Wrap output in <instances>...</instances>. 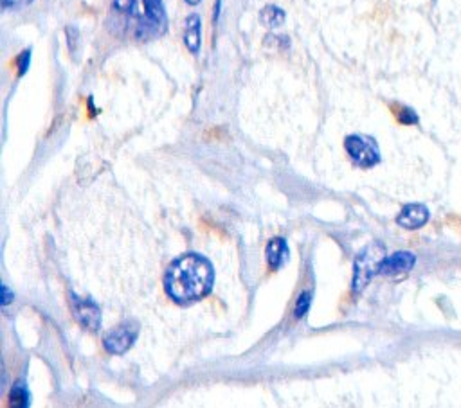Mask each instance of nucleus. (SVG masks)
Here are the masks:
<instances>
[{
    "label": "nucleus",
    "mask_w": 461,
    "mask_h": 408,
    "mask_svg": "<svg viewBox=\"0 0 461 408\" xmlns=\"http://www.w3.org/2000/svg\"><path fill=\"white\" fill-rule=\"evenodd\" d=\"M110 15L115 29L139 42L159 38L168 29L163 0H112Z\"/></svg>",
    "instance_id": "obj_1"
},
{
    "label": "nucleus",
    "mask_w": 461,
    "mask_h": 408,
    "mask_svg": "<svg viewBox=\"0 0 461 408\" xmlns=\"http://www.w3.org/2000/svg\"><path fill=\"white\" fill-rule=\"evenodd\" d=\"M137 333H139L137 324L124 322L121 324L119 328L114 329V331L105 336L103 345H105V349H107L110 354H123L133 345V342H136L137 338Z\"/></svg>",
    "instance_id": "obj_5"
},
{
    "label": "nucleus",
    "mask_w": 461,
    "mask_h": 408,
    "mask_svg": "<svg viewBox=\"0 0 461 408\" xmlns=\"http://www.w3.org/2000/svg\"><path fill=\"white\" fill-rule=\"evenodd\" d=\"M213 281L214 272L210 261L198 254H186L170 264L164 288L173 301L186 304L210 294Z\"/></svg>",
    "instance_id": "obj_2"
},
{
    "label": "nucleus",
    "mask_w": 461,
    "mask_h": 408,
    "mask_svg": "<svg viewBox=\"0 0 461 408\" xmlns=\"http://www.w3.org/2000/svg\"><path fill=\"white\" fill-rule=\"evenodd\" d=\"M267 261L272 270H279L288 261V245L283 238H276L267 245Z\"/></svg>",
    "instance_id": "obj_10"
},
{
    "label": "nucleus",
    "mask_w": 461,
    "mask_h": 408,
    "mask_svg": "<svg viewBox=\"0 0 461 408\" xmlns=\"http://www.w3.org/2000/svg\"><path fill=\"white\" fill-rule=\"evenodd\" d=\"M13 297H15V295L9 292L8 286H6V285L2 286V306H8L9 302L13 301Z\"/></svg>",
    "instance_id": "obj_17"
},
{
    "label": "nucleus",
    "mask_w": 461,
    "mask_h": 408,
    "mask_svg": "<svg viewBox=\"0 0 461 408\" xmlns=\"http://www.w3.org/2000/svg\"><path fill=\"white\" fill-rule=\"evenodd\" d=\"M344 148L353 164H357L359 167H373L380 162L379 146L372 137L359 135V133L346 137Z\"/></svg>",
    "instance_id": "obj_4"
},
{
    "label": "nucleus",
    "mask_w": 461,
    "mask_h": 408,
    "mask_svg": "<svg viewBox=\"0 0 461 408\" xmlns=\"http://www.w3.org/2000/svg\"><path fill=\"white\" fill-rule=\"evenodd\" d=\"M73 310L78 322L90 331H98L101 326V310L92 299H82L73 295Z\"/></svg>",
    "instance_id": "obj_6"
},
{
    "label": "nucleus",
    "mask_w": 461,
    "mask_h": 408,
    "mask_svg": "<svg viewBox=\"0 0 461 408\" xmlns=\"http://www.w3.org/2000/svg\"><path fill=\"white\" fill-rule=\"evenodd\" d=\"M386 259V248L380 243H372L369 247L364 248L357 259H355L353 272V292L359 294L367 286L376 273H380V264Z\"/></svg>",
    "instance_id": "obj_3"
},
{
    "label": "nucleus",
    "mask_w": 461,
    "mask_h": 408,
    "mask_svg": "<svg viewBox=\"0 0 461 408\" xmlns=\"http://www.w3.org/2000/svg\"><path fill=\"white\" fill-rule=\"evenodd\" d=\"M285 18H286L285 11L274 4L265 6L260 13L261 24H263L265 27H270V29H276V27L283 26V24H285Z\"/></svg>",
    "instance_id": "obj_11"
},
{
    "label": "nucleus",
    "mask_w": 461,
    "mask_h": 408,
    "mask_svg": "<svg viewBox=\"0 0 461 408\" xmlns=\"http://www.w3.org/2000/svg\"><path fill=\"white\" fill-rule=\"evenodd\" d=\"M416 264V255L413 252H395L388 255L382 264H380V273L382 275H397V273H406L413 270Z\"/></svg>",
    "instance_id": "obj_7"
},
{
    "label": "nucleus",
    "mask_w": 461,
    "mask_h": 408,
    "mask_svg": "<svg viewBox=\"0 0 461 408\" xmlns=\"http://www.w3.org/2000/svg\"><path fill=\"white\" fill-rule=\"evenodd\" d=\"M310 301H312V294L305 292V294L299 295L298 304H295V317H298V319H301V317L307 315L308 308H310Z\"/></svg>",
    "instance_id": "obj_14"
},
{
    "label": "nucleus",
    "mask_w": 461,
    "mask_h": 408,
    "mask_svg": "<svg viewBox=\"0 0 461 408\" xmlns=\"http://www.w3.org/2000/svg\"><path fill=\"white\" fill-rule=\"evenodd\" d=\"M391 110H393L395 119L400 124H404V126H414V124L420 123L418 114L413 108L406 107V105H398V103L397 105H391Z\"/></svg>",
    "instance_id": "obj_12"
},
{
    "label": "nucleus",
    "mask_w": 461,
    "mask_h": 408,
    "mask_svg": "<svg viewBox=\"0 0 461 408\" xmlns=\"http://www.w3.org/2000/svg\"><path fill=\"white\" fill-rule=\"evenodd\" d=\"M9 398H11V403L17 405V407H27L29 405V392H27L24 383H17Z\"/></svg>",
    "instance_id": "obj_13"
},
{
    "label": "nucleus",
    "mask_w": 461,
    "mask_h": 408,
    "mask_svg": "<svg viewBox=\"0 0 461 408\" xmlns=\"http://www.w3.org/2000/svg\"><path fill=\"white\" fill-rule=\"evenodd\" d=\"M429 221V209L422 204H409L402 209L397 216V223L407 230L422 229Z\"/></svg>",
    "instance_id": "obj_8"
},
{
    "label": "nucleus",
    "mask_w": 461,
    "mask_h": 408,
    "mask_svg": "<svg viewBox=\"0 0 461 408\" xmlns=\"http://www.w3.org/2000/svg\"><path fill=\"white\" fill-rule=\"evenodd\" d=\"M184 2H186V4H189V6H197L200 0H184Z\"/></svg>",
    "instance_id": "obj_18"
},
{
    "label": "nucleus",
    "mask_w": 461,
    "mask_h": 408,
    "mask_svg": "<svg viewBox=\"0 0 461 408\" xmlns=\"http://www.w3.org/2000/svg\"><path fill=\"white\" fill-rule=\"evenodd\" d=\"M29 65H31V51H29V49H27V51H24L17 58L18 76H24V74L27 73V68H29Z\"/></svg>",
    "instance_id": "obj_15"
},
{
    "label": "nucleus",
    "mask_w": 461,
    "mask_h": 408,
    "mask_svg": "<svg viewBox=\"0 0 461 408\" xmlns=\"http://www.w3.org/2000/svg\"><path fill=\"white\" fill-rule=\"evenodd\" d=\"M184 43L191 54H198L202 43V20L197 13L189 15L186 18V27H184Z\"/></svg>",
    "instance_id": "obj_9"
},
{
    "label": "nucleus",
    "mask_w": 461,
    "mask_h": 408,
    "mask_svg": "<svg viewBox=\"0 0 461 408\" xmlns=\"http://www.w3.org/2000/svg\"><path fill=\"white\" fill-rule=\"evenodd\" d=\"M33 0H2V8L4 9H18L24 6H29Z\"/></svg>",
    "instance_id": "obj_16"
}]
</instances>
